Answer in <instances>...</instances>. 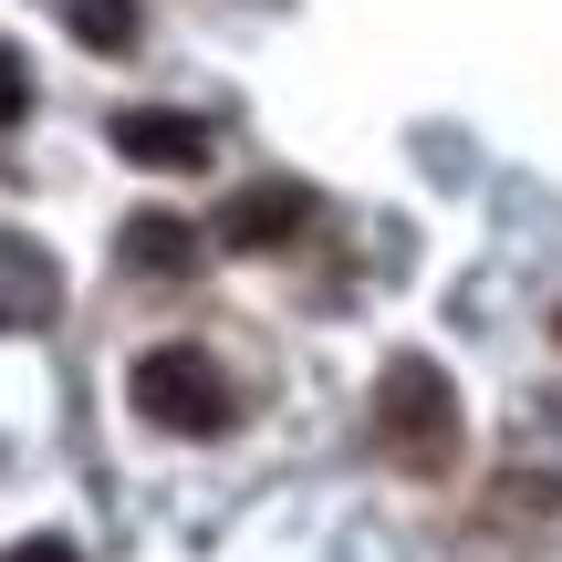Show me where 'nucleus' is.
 Listing matches in <instances>:
<instances>
[{"mask_svg":"<svg viewBox=\"0 0 562 562\" xmlns=\"http://www.w3.org/2000/svg\"><path fill=\"white\" fill-rule=\"evenodd\" d=\"M459 438H469L459 427V385H448L427 355H396L375 375V448L406 469V480H448V469H459Z\"/></svg>","mask_w":562,"mask_h":562,"instance_id":"obj_1","label":"nucleus"},{"mask_svg":"<svg viewBox=\"0 0 562 562\" xmlns=\"http://www.w3.org/2000/svg\"><path fill=\"white\" fill-rule=\"evenodd\" d=\"M125 396H136V417L157 427V438H229V427H240V385H229L199 344H146Z\"/></svg>","mask_w":562,"mask_h":562,"instance_id":"obj_2","label":"nucleus"},{"mask_svg":"<svg viewBox=\"0 0 562 562\" xmlns=\"http://www.w3.org/2000/svg\"><path fill=\"white\" fill-rule=\"evenodd\" d=\"M302 220H313V188H250V199H229L220 250H292Z\"/></svg>","mask_w":562,"mask_h":562,"instance_id":"obj_3","label":"nucleus"},{"mask_svg":"<svg viewBox=\"0 0 562 562\" xmlns=\"http://www.w3.org/2000/svg\"><path fill=\"white\" fill-rule=\"evenodd\" d=\"M115 146L136 167H199L209 157V125L199 115H167V104H136V115H115Z\"/></svg>","mask_w":562,"mask_h":562,"instance_id":"obj_4","label":"nucleus"},{"mask_svg":"<svg viewBox=\"0 0 562 562\" xmlns=\"http://www.w3.org/2000/svg\"><path fill=\"white\" fill-rule=\"evenodd\" d=\"M188 261H199V229L188 220H167V209L125 220V271H188Z\"/></svg>","mask_w":562,"mask_h":562,"instance_id":"obj_5","label":"nucleus"},{"mask_svg":"<svg viewBox=\"0 0 562 562\" xmlns=\"http://www.w3.org/2000/svg\"><path fill=\"white\" fill-rule=\"evenodd\" d=\"M74 32L104 42V53H125V42H136V0H74Z\"/></svg>","mask_w":562,"mask_h":562,"instance_id":"obj_6","label":"nucleus"},{"mask_svg":"<svg viewBox=\"0 0 562 562\" xmlns=\"http://www.w3.org/2000/svg\"><path fill=\"white\" fill-rule=\"evenodd\" d=\"M21 115H32V74H21V53L0 42V125H21Z\"/></svg>","mask_w":562,"mask_h":562,"instance_id":"obj_7","label":"nucleus"},{"mask_svg":"<svg viewBox=\"0 0 562 562\" xmlns=\"http://www.w3.org/2000/svg\"><path fill=\"white\" fill-rule=\"evenodd\" d=\"M552 344H562V313H552Z\"/></svg>","mask_w":562,"mask_h":562,"instance_id":"obj_8","label":"nucleus"}]
</instances>
